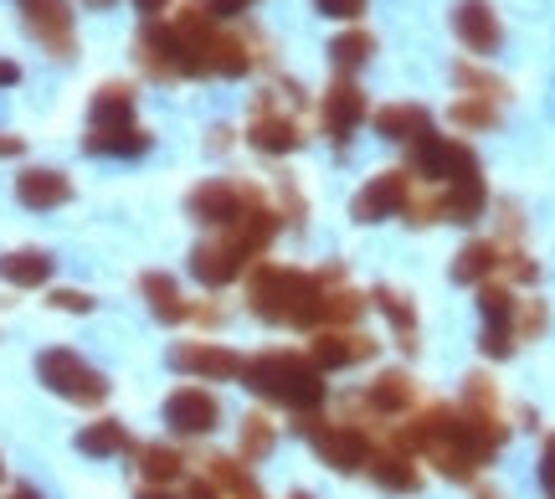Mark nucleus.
<instances>
[{"instance_id": "f257e3e1", "label": "nucleus", "mask_w": 555, "mask_h": 499, "mask_svg": "<svg viewBox=\"0 0 555 499\" xmlns=\"http://www.w3.org/2000/svg\"><path fill=\"white\" fill-rule=\"evenodd\" d=\"M247 304L268 324H298V330H324V279L288 268V263H262L247 279Z\"/></svg>"}, {"instance_id": "f03ea898", "label": "nucleus", "mask_w": 555, "mask_h": 499, "mask_svg": "<svg viewBox=\"0 0 555 499\" xmlns=\"http://www.w3.org/2000/svg\"><path fill=\"white\" fill-rule=\"evenodd\" d=\"M242 381L258 397L294 407V412H309V407L324 401V371L298 350H258L253 360H242Z\"/></svg>"}, {"instance_id": "7ed1b4c3", "label": "nucleus", "mask_w": 555, "mask_h": 499, "mask_svg": "<svg viewBox=\"0 0 555 499\" xmlns=\"http://www.w3.org/2000/svg\"><path fill=\"white\" fill-rule=\"evenodd\" d=\"M88 155H144L150 135L134 124V93L124 82H108L93 93V119H88Z\"/></svg>"}, {"instance_id": "20e7f679", "label": "nucleus", "mask_w": 555, "mask_h": 499, "mask_svg": "<svg viewBox=\"0 0 555 499\" xmlns=\"http://www.w3.org/2000/svg\"><path fill=\"white\" fill-rule=\"evenodd\" d=\"M37 376L47 381V392L78 401V407H99V401L108 397V376H103L99 366H88L78 350H67V345H57V350H41V356H37Z\"/></svg>"}, {"instance_id": "39448f33", "label": "nucleus", "mask_w": 555, "mask_h": 499, "mask_svg": "<svg viewBox=\"0 0 555 499\" xmlns=\"http://www.w3.org/2000/svg\"><path fill=\"white\" fill-rule=\"evenodd\" d=\"M412 176H427V185L483 180L478 176V155L463 140H448V135H422V140L412 144Z\"/></svg>"}, {"instance_id": "423d86ee", "label": "nucleus", "mask_w": 555, "mask_h": 499, "mask_svg": "<svg viewBox=\"0 0 555 499\" xmlns=\"http://www.w3.org/2000/svg\"><path fill=\"white\" fill-rule=\"evenodd\" d=\"M304 438L319 448V459L339 469V474H356V469H371V433H360L350 422H330V418H304Z\"/></svg>"}, {"instance_id": "0eeeda50", "label": "nucleus", "mask_w": 555, "mask_h": 499, "mask_svg": "<svg viewBox=\"0 0 555 499\" xmlns=\"http://www.w3.org/2000/svg\"><path fill=\"white\" fill-rule=\"evenodd\" d=\"M258 258L247 242L227 227V232H217V238H206V242H196V253H191V273H196L206 289H227V283L237 279L247 263Z\"/></svg>"}, {"instance_id": "6e6552de", "label": "nucleus", "mask_w": 555, "mask_h": 499, "mask_svg": "<svg viewBox=\"0 0 555 499\" xmlns=\"http://www.w3.org/2000/svg\"><path fill=\"white\" fill-rule=\"evenodd\" d=\"M21 21H26V31L52 52V57H73V11H67V0H21Z\"/></svg>"}, {"instance_id": "1a4fd4ad", "label": "nucleus", "mask_w": 555, "mask_h": 499, "mask_svg": "<svg viewBox=\"0 0 555 499\" xmlns=\"http://www.w3.org/2000/svg\"><path fill=\"white\" fill-rule=\"evenodd\" d=\"M165 422L180 438H201V433H211L221 422V401L206 386H180V392L165 397Z\"/></svg>"}, {"instance_id": "9d476101", "label": "nucleus", "mask_w": 555, "mask_h": 499, "mask_svg": "<svg viewBox=\"0 0 555 499\" xmlns=\"http://www.w3.org/2000/svg\"><path fill=\"white\" fill-rule=\"evenodd\" d=\"M170 366L185 371V376H196V381H232V376H242L237 350L211 345V340H185V345H176V350H170Z\"/></svg>"}, {"instance_id": "9b49d317", "label": "nucleus", "mask_w": 555, "mask_h": 499, "mask_svg": "<svg viewBox=\"0 0 555 499\" xmlns=\"http://www.w3.org/2000/svg\"><path fill=\"white\" fill-rule=\"evenodd\" d=\"M406 201H412V170H380V176L350 201V212H356L360 221H380V217L406 212Z\"/></svg>"}, {"instance_id": "f8f14e48", "label": "nucleus", "mask_w": 555, "mask_h": 499, "mask_svg": "<svg viewBox=\"0 0 555 499\" xmlns=\"http://www.w3.org/2000/svg\"><path fill=\"white\" fill-rule=\"evenodd\" d=\"M185 212H191L196 221H206V227H232V221L247 212V185H232V180H206V185L191 191Z\"/></svg>"}, {"instance_id": "ddd939ff", "label": "nucleus", "mask_w": 555, "mask_h": 499, "mask_svg": "<svg viewBox=\"0 0 555 499\" xmlns=\"http://www.w3.org/2000/svg\"><path fill=\"white\" fill-rule=\"evenodd\" d=\"M360 119H365V93H360V82L356 78H335L330 82V93H324V103H319L324 135H330V140H350Z\"/></svg>"}, {"instance_id": "4468645a", "label": "nucleus", "mask_w": 555, "mask_h": 499, "mask_svg": "<svg viewBox=\"0 0 555 499\" xmlns=\"http://www.w3.org/2000/svg\"><path fill=\"white\" fill-rule=\"evenodd\" d=\"M453 31H457V41H463L468 52H478V57L499 52V41H504V26H499V16H494V5H489V0H457Z\"/></svg>"}, {"instance_id": "2eb2a0df", "label": "nucleus", "mask_w": 555, "mask_h": 499, "mask_svg": "<svg viewBox=\"0 0 555 499\" xmlns=\"http://www.w3.org/2000/svg\"><path fill=\"white\" fill-rule=\"evenodd\" d=\"M376 356V340L371 335H345V330H314L309 340V360L319 371H345L356 360H371Z\"/></svg>"}, {"instance_id": "dca6fc26", "label": "nucleus", "mask_w": 555, "mask_h": 499, "mask_svg": "<svg viewBox=\"0 0 555 499\" xmlns=\"http://www.w3.org/2000/svg\"><path fill=\"white\" fill-rule=\"evenodd\" d=\"M139 67L150 73V78H185V67H180V37L170 31V26H159V21H150L144 26V37H139Z\"/></svg>"}, {"instance_id": "f3484780", "label": "nucleus", "mask_w": 555, "mask_h": 499, "mask_svg": "<svg viewBox=\"0 0 555 499\" xmlns=\"http://www.w3.org/2000/svg\"><path fill=\"white\" fill-rule=\"evenodd\" d=\"M247 140H253V150H262V155H288V150L304 144V135H298V124L288 119V114H278L268 99H258V114H253Z\"/></svg>"}, {"instance_id": "a211bd4d", "label": "nucleus", "mask_w": 555, "mask_h": 499, "mask_svg": "<svg viewBox=\"0 0 555 499\" xmlns=\"http://www.w3.org/2000/svg\"><path fill=\"white\" fill-rule=\"evenodd\" d=\"M67 196H73V180L62 176V170L31 165V170H21L16 176V201L21 206H31V212H52V206H62Z\"/></svg>"}, {"instance_id": "6ab92c4d", "label": "nucleus", "mask_w": 555, "mask_h": 499, "mask_svg": "<svg viewBox=\"0 0 555 499\" xmlns=\"http://www.w3.org/2000/svg\"><path fill=\"white\" fill-rule=\"evenodd\" d=\"M499 263H504V247H499L494 238L463 242V247H457V258H453V283L478 289V283H489L499 273Z\"/></svg>"}, {"instance_id": "aec40b11", "label": "nucleus", "mask_w": 555, "mask_h": 499, "mask_svg": "<svg viewBox=\"0 0 555 499\" xmlns=\"http://www.w3.org/2000/svg\"><path fill=\"white\" fill-rule=\"evenodd\" d=\"M139 294L150 299V315L165 324H180V320H191V299L180 294V283L170 279V273H144L139 279Z\"/></svg>"}, {"instance_id": "412c9836", "label": "nucleus", "mask_w": 555, "mask_h": 499, "mask_svg": "<svg viewBox=\"0 0 555 499\" xmlns=\"http://www.w3.org/2000/svg\"><path fill=\"white\" fill-rule=\"evenodd\" d=\"M365 401L376 407L380 418H401V412H412L416 381L406 376V371H380V376L365 386Z\"/></svg>"}, {"instance_id": "4be33fe9", "label": "nucleus", "mask_w": 555, "mask_h": 499, "mask_svg": "<svg viewBox=\"0 0 555 499\" xmlns=\"http://www.w3.org/2000/svg\"><path fill=\"white\" fill-rule=\"evenodd\" d=\"M206 479L217 484L221 499H262V489L253 484V474H247V463L232 459V453H211V459H206Z\"/></svg>"}, {"instance_id": "5701e85b", "label": "nucleus", "mask_w": 555, "mask_h": 499, "mask_svg": "<svg viewBox=\"0 0 555 499\" xmlns=\"http://www.w3.org/2000/svg\"><path fill=\"white\" fill-rule=\"evenodd\" d=\"M376 135L380 140H422V135H433V114L427 108H416V103H391V108H380L376 114Z\"/></svg>"}, {"instance_id": "b1692460", "label": "nucleus", "mask_w": 555, "mask_h": 499, "mask_svg": "<svg viewBox=\"0 0 555 499\" xmlns=\"http://www.w3.org/2000/svg\"><path fill=\"white\" fill-rule=\"evenodd\" d=\"M78 448L88 459H114V453H134V438H129V427L119 418H99L78 433Z\"/></svg>"}, {"instance_id": "393cba45", "label": "nucleus", "mask_w": 555, "mask_h": 499, "mask_svg": "<svg viewBox=\"0 0 555 499\" xmlns=\"http://www.w3.org/2000/svg\"><path fill=\"white\" fill-rule=\"evenodd\" d=\"M0 279L11 283V289H37V283L52 279V253H41V247L5 253V258H0Z\"/></svg>"}, {"instance_id": "a878e982", "label": "nucleus", "mask_w": 555, "mask_h": 499, "mask_svg": "<svg viewBox=\"0 0 555 499\" xmlns=\"http://www.w3.org/2000/svg\"><path fill=\"white\" fill-rule=\"evenodd\" d=\"M371 474H376L380 489H397V495H412L416 484H422L412 453H401V448H380V453H371Z\"/></svg>"}, {"instance_id": "bb28decb", "label": "nucleus", "mask_w": 555, "mask_h": 499, "mask_svg": "<svg viewBox=\"0 0 555 499\" xmlns=\"http://www.w3.org/2000/svg\"><path fill=\"white\" fill-rule=\"evenodd\" d=\"M134 459H139V474L150 479V489H159V484H170L185 474V459H180L170 443H144V448H134Z\"/></svg>"}, {"instance_id": "cd10ccee", "label": "nucleus", "mask_w": 555, "mask_h": 499, "mask_svg": "<svg viewBox=\"0 0 555 499\" xmlns=\"http://www.w3.org/2000/svg\"><path fill=\"white\" fill-rule=\"evenodd\" d=\"M376 304H380V315L391 320V330H397L401 345L416 350V309H412V299H406L401 289H376Z\"/></svg>"}, {"instance_id": "c85d7f7f", "label": "nucleus", "mask_w": 555, "mask_h": 499, "mask_svg": "<svg viewBox=\"0 0 555 499\" xmlns=\"http://www.w3.org/2000/svg\"><path fill=\"white\" fill-rule=\"evenodd\" d=\"M515 304L519 299L504 283H478V309H483L489 330H509V335H515Z\"/></svg>"}, {"instance_id": "c756f323", "label": "nucleus", "mask_w": 555, "mask_h": 499, "mask_svg": "<svg viewBox=\"0 0 555 499\" xmlns=\"http://www.w3.org/2000/svg\"><path fill=\"white\" fill-rule=\"evenodd\" d=\"M457 88H468V99H489V103H504L509 99V82L483 73L478 62H457Z\"/></svg>"}, {"instance_id": "7c9ffc66", "label": "nucleus", "mask_w": 555, "mask_h": 499, "mask_svg": "<svg viewBox=\"0 0 555 499\" xmlns=\"http://www.w3.org/2000/svg\"><path fill=\"white\" fill-rule=\"evenodd\" d=\"M273 443H278L273 418H262V412H247V418H242V463L268 459V453H273Z\"/></svg>"}, {"instance_id": "2f4dec72", "label": "nucleus", "mask_w": 555, "mask_h": 499, "mask_svg": "<svg viewBox=\"0 0 555 499\" xmlns=\"http://www.w3.org/2000/svg\"><path fill=\"white\" fill-rule=\"evenodd\" d=\"M448 119H453L457 129H494V124H499V103L468 99V93H463V99L453 103V114H448Z\"/></svg>"}, {"instance_id": "473e14b6", "label": "nucleus", "mask_w": 555, "mask_h": 499, "mask_svg": "<svg viewBox=\"0 0 555 499\" xmlns=\"http://www.w3.org/2000/svg\"><path fill=\"white\" fill-rule=\"evenodd\" d=\"M371 52H376V37H371V31H345V37L330 41V57H335V67H360Z\"/></svg>"}, {"instance_id": "72a5a7b5", "label": "nucleus", "mask_w": 555, "mask_h": 499, "mask_svg": "<svg viewBox=\"0 0 555 499\" xmlns=\"http://www.w3.org/2000/svg\"><path fill=\"white\" fill-rule=\"evenodd\" d=\"M545 320H551V315H545L540 299H519L515 304V340H535L540 330H545Z\"/></svg>"}, {"instance_id": "f704fd0d", "label": "nucleus", "mask_w": 555, "mask_h": 499, "mask_svg": "<svg viewBox=\"0 0 555 499\" xmlns=\"http://www.w3.org/2000/svg\"><path fill=\"white\" fill-rule=\"evenodd\" d=\"M52 309H73V315H88L93 299L82 294V289H52Z\"/></svg>"}, {"instance_id": "c9c22d12", "label": "nucleus", "mask_w": 555, "mask_h": 499, "mask_svg": "<svg viewBox=\"0 0 555 499\" xmlns=\"http://www.w3.org/2000/svg\"><path fill=\"white\" fill-rule=\"evenodd\" d=\"M324 16H339V21H360V11H365V0H314Z\"/></svg>"}, {"instance_id": "e433bc0d", "label": "nucleus", "mask_w": 555, "mask_h": 499, "mask_svg": "<svg viewBox=\"0 0 555 499\" xmlns=\"http://www.w3.org/2000/svg\"><path fill=\"white\" fill-rule=\"evenodd\" d=\"M540 484H545V495L555 499V433L545 438V448H540Z\"/></svg>"}, {"instance_id": "4c0bfd02", "label": "nucleus", "mask_w": 555, "mask_h": 499, "mask_svg": "<svg viewBox=\"0 0 555 499\" xmlns=\"http://www.w3.org/2000/svg\"><path fill=\"white\" fill-rule=\"evenodd\" d=\"M253 0H206V11H211V21L217 16H237V11H247Z\"/></svg>"}, {"instance_id": "58836bf2", "label": "nucleus", "mask_w": 555, "mask_h": 499, "mask_svg": "<svg viewBox=\"0 0 555 499\" xmlns=\"http://www.w3.org/2000/svg\"><path fill=\"white\" fill-rule=\"evenodd\" d=\"M180 499H221V495H217V484H211V479H191Z\"/></svg>"}, {"instance_id": "ea45409f", "label": "nucleus", "mask_w": 555, "mask_h": 499, "mask_svg": "<svg viewBox=\"0 0 555 499\" xmlns=\"http://www.w3.org/2000/svg\"><path fill=\"white\" fill-rule=\"evenodd\" d=\"M11 82H21V67L16 62H0V88H11Z\"/></svg>"}, {"instance_id": "a19ab883", "label": "nucleus", "mask_w": 555, "mask_h": 499, "mask_svg": "<svg viewBox=\"0 0 555 499\" xmlns=\"http://www.w3.org/2000/svg\"><path fill=\"white\" fill-rule=\"evenodd\" d=\"M134 5H139V11H144V16H150V21H155L159 11H165V5H170V0H134Z\"/></svg>"}, {"instance_id": "79ce46f5", "label": "nucleus", "mask_w": 555, "mask_h": 499, "mask_svg": "<svg viewBox=\"0 0 555 499\" xmlns=\"http://www.w3.org/2000/svg\"><path fill=\"white\" fill-rule=\"evenodd\" d=\"M5 499H41V489H31V484H16V489H11Z\"/></svg>"}, {"instance_id": "37998d69", "label": "nucleus", "mask_w": 555, "mask_h": 499, "mask_svg": "<svg viewBox=\"0 0 555 499\" xmlns=\"http://www.w3.org/2000/svg\"><path fill=\"white\" fill-rule=\"evenodd\" d=\"M0 155H21V140H11V135H0Z\"/></svg>"}, {"instance_id": "c03bdc74", "label": "nucleus", "mask_w": 555, "mask_h": 499, "mask_svg": "<svg viewBox=\"0 0 555 499\" xmlns=\"http://www.w3.org/2000/svg\"><path fill=\"white\" fill-rule=\"evenodd\" d=\"M474 499H504V495H499V489H489V484H478Z\"/></svg>"}, {"instance_id": "a18cd8bd", "label": "nucleus", "mask_w": 555, "mask_h": 499, "mask_svg": "<svg viewBox=\"0 0 555 499\" xmlns=\"http://www.w3.org/2000/svg\"><path fill=\"white\" fill-rule=\"evenodd\" d=\"M134 499H176V495H165V489H139Z\"/></svg>"}, {"instance_id": "49530a36", "label": "nucleus", "mask_w": 555, "mask_h": 499, "mask_svg": "<svg viewBox=\"0 0 555 499\" xmlns=\"http://www.w3.org/2000/svg\"><path fill=\"white\" fill-rule=\"evenodd\" d=\"M82 5H93V11H108V5H114V0H82Z\"/></svg>"}, {"instance_id": "de8ad7c7", "label": "nucleus", "mask_w": 555, "mask_h": 499, "mask_svg": "<svg viewBox=\"0 0 555 499\" xmlns=\"http://www.w3.org/2000/svg\"><path fill=\"white\" fill-rule=\"evenodd\" d=\"M288 499H309V495H304V489H298V495H288Z\"/></svg>"}, {"instance_id": "09e8293b", "label": "nucleus", "mask_w": 555, "mask_h": 499, "mask_svg": "<svg viewBox=\"0 0 555 499\" xmlns=\"http://www.w3.org/2000/svg\"><path fill=\"white\" fill-rule=\"evenodd\" d=\"M0 479H5V459H0Z\"/></svg>"}]
</instances>
